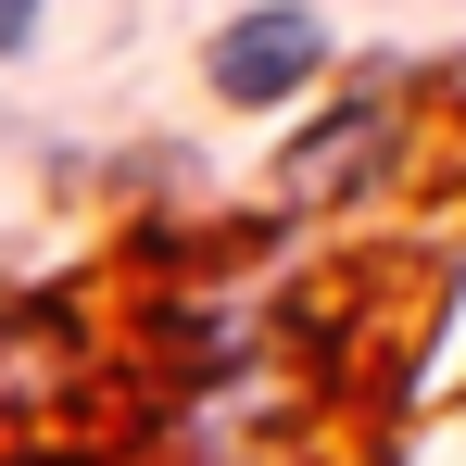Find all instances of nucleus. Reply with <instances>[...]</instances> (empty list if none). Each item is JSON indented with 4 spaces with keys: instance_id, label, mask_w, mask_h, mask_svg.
I'll use <instances>...</instances> for the list:
<instances>
[{
    "instance_id": "f03ea898",
    "label": "nucleus",
    "mask_w": 466,
    "mask_h": 466,
    "mask_svg": "<svg viewBox=\"0 0 466 466\" xmlns=\"http://www.w3.org/2000/svg\"><path fill=\"white\" fill-rule=\"evenodd\" d=\"M25 38H38V0H0V64H13Z\"/></svg>"
},
{
    "instance_id": "f257e3e1",
    "label": "nucleus",
    "mask_w": 466,
    "mask_h": 466,
    "mask_svg": "<svg viewBox=\"0 0 466 466\" xmlns=\"http://www.w3.org/2000/svg\"><path fill=\"white\" fill-rule=\"evenodd\" d=\"M315 64H328V25L303 0H252L239 25H215V88L228 101H290Z\"/></svg>"
}]
</instances>
